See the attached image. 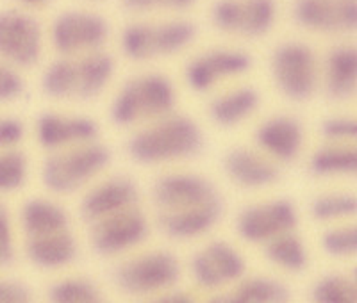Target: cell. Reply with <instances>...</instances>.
Returning <instances> with one entry per match:
<instances>
[{"label": "cell", "mask_w": 357, "mask_h": 303, "mask_svg": "<svg viewBox=\"0 0 357 303\" xmlns=\"http://www.w3.org/2000/svg\"><path fill=\"white\" fill-rule=\"evenodd\" d=\"M321 242H324L325 251L334 257L357 254V225L340 226V228L325 232Z\"/></svg>", "instance_id": "obj_33"}, {"label": "cell", "mask_w": 357, "mask_h": 303, "mask_svg": "<svg viewBox=\"0 0 357 303\" xmlns=\"http://www.w3.org/2000/svg\"><path fill=\"white\" fill-rule=\"evenodd\" d=\"M0 303H33V295L24 283L0 280Z\"/></svg>", "instance_id": "obj_38"}, {"label": "cell", "mask_w": 357, "mask_h": 303, "mask_svg": "<svg viewBox=\"0 0 357 303\" xmlns=\"http://www.w3.org/2000/svg\"><path fill=\"white\" fill-rule=\"evenodd\" d=\"M197 40V25L183 17L130 22L120 34V50L132 63H155L183 54Z\"/></svg>", "instance_id": "obj_5"}, {"label": "cell", "mask_w": 357, "mask_h": 303, "mask_svg": "<svg viewBox=\"0 0 357 303\" xmlns=\"http://www.w3.org/2000/svg\"><path fill=\"white\" fill-rule=\"evenodd\" d=\"M298 216L289 200H264L245 207L238 216V232L250 242L264 244L284 232L295 231Z\"/></svg>", "instance_id": "obj_17"}, {"label": "cell", "mask_w": 357, "mask_h": 303, "mask_svg": "<svg viewBox=\"0 0 357 303\" xmlns=\"http://www.w3.org/2000/svg\"><path fill=\"white\" fill-rule=\"evenodd\" d=\"M162 232L174 239H193L209 232L220 222L223 199L206 175L172 168L152 186Z\"/></svg>", "instance_id": "obj_1"}, {"label": "cell", "mask_w": 357, "mask_h": 303, "mask_svg": "<svg viewBox=\"0 0 357 303\" xmlns=\"http://www.w3.org/2000/svg\"><path fill=\"white\" fill-rule=\"evenodd\" d=\"M145 303H195V302H193L188 295H183V293H168V295L158 296V298Z\"/></svg>", "instance_id": "obj_39"}, {"label": "cell", "mask_w": 357, "mask_h": 303, "mask_svg": "<svg viewBox=\"0 0 357 303\" xmlns=\"http://www.w3.org/2000/svg\"><path fill=\"white\" fill-rule=\"evenodd\" d=\"M320 81L336 100L352 97L357 91V47L341 45L331 50L320 72Z\"/></svg>", "instance_id": "obj_23"}, {"label": "cell", "mask_w": 357, "mask_h": 303, "mask_svg": "<svg viewBox=\"0 0 357 303\" xmlns=\"http://www.w3.org/2000/svg\"><path fill=\"white\" fill-rule=\"evenodd\" d=\"M222 171L234 186L259 191L279 182L280 164L263 154L256 145H236L223 154Z\"/></svg>", "instance_id": "obj_15"}, {"label": "cell", "mask_w": 357, "mask_h": 303, "mask_svg": "<svg viewBox=\"0 0 357 303\" xmlns=\"http://www.w3.org/2000/svg\"><path fill=\"white\" fill-rule=\"evenodd\" d=\"M314 303H357V282L341 275L321 279L312 289Z\"/></svg>", "instance_id": "obj_31"}, {"label": "cell", "mask_w": 357, "mask_h": 303, "mask_svg": "<svg viewBox=\"0 0 357 303\" xmlns=\"http://www.w3.org/2000/svg\"><path fill=\"white\" fill-rule=\"evenodd\" d=\"M111 152L100 139L45 154L40 177L52 194H75L88 189L95 180L106 175Z\"/></svg>", "instance_id": "obj_6"}, {"label": "cell", "mask_w": 357, "mask_h": 303, "mask_svg": "<svg viewBox=\"0 0 357 303\" xmlns=\"http://www.w3.org/2000/svg\"><path fill=\"white\" fill-rule=\"evenodd\" d=\"M254 145L277 164L296 161L305 145L304 125L288 113L264 116L254 130Z\"/></svg>", "instance_id": "obj_16"}, {"label": "cell", "mask_w": 357, "mask_h": 303, "mask_svg": "<svg viewBox=\"0 0 357 303\" xmlns=\"http://www.w3.org/2000/svg\"><path fill=\"white\" fill-rule=\"evenodd\" d=\"M293 20L312 33L357 31V0H295Z\"/></svg>", "instance_id": "obj_20"}, {"label": "cell", "mask_w": 357, "mask_h": 303, "mask_svg": "<svg viewBox=\"0 0 357 303\" xmlns=\"http://www.w3.org/2000/svg\"><path fill=\"white\" fill-rule=\"evenodd\" d=\"M263 97L256 86L236 82L209 97L207 116L218 129L232 130L250 123L259 114Z\"/></svg>", "instance_id": "obj_19"}, {"label": "cell", "mask_w": 357, "mask_h": 303, "mask_svg": "<svg viewBox=\"0 0 357 303\" xmlns=\"http://www.w3.org/2000/svg\"><path fill=\"white\" fill-rule=\"evenodd\" d=\"M199 0H122V6L136 15H165L178 17L197 6Z\"/></svg>", "instance_id": "obj_32"}, {"label": "cell", "mask_w": 357, "mask_h": 303, "mask_svg": "<svg viewBox=\"0 0 357 303\" xmlns=\"http://www.w3.org/2000/svg\"><path fill=\"white\" fill-rule=\"evenodd\" d=\"M177 111V86L161 72H142L126 79L109 100V120L126 130Z\"/></svg>", "instance_id": "obj_4"}, {"label": "cell", "mask_w": 357, "mask_h": 303, "mask_svg": "<svg viewBox=\"0 0 357 303\" xmlns=\"http://www.w3.org/2000/svg\"><path fill=\"white\" fill-rule=\"evenodd\" d=\"M311 212L318 222L350 218L357 215V196L349 193L321 194L312 202Z\"/></svg>", "instance_id": "obj_30"}, {"label": "cell", "mask_w": 357, "mask_h": 303, "mask_svg": "<svg viewBox=\"0 0 357 303\" xmlns=\"http://www.w3.org/2000/svg\"><path fill=\"white\" fill-rule=\"evenodd\" d=\"M264 251L270 263L288 271H301L307 264L304 242L295 234V231L284 232L264 242Z\"/></svg>", "instance_id": "obj_27"}, {"label": "cell", "mask_w": 357, "mask_h": 303, "mask_svg": "<svg viewBox=\"0 0 357 303\" xmlns=\"http://www.w3.org/2000/svg\"><path fill=\"white\" fill-rule=\"evenodd\" d=\"M25 134V125L17 116H0V150L22 146Z\"/></svg>", "instance_id": "obj_36"}, {"label": "cell", "mask_w": 357, "mask_h": 303, "mask_svg": "<svg viewBox=\"0 0 357 303\" xmlns=\"http://www.w3.org/2000/svg\"><path fill=\"white\" fill-rule=\"evenodd\" d=\"M25 82L20 70L0 61V105L13 104L24 95Z\"/></svg>", "instance_id": "obj_35"}, {"label": "cell", "mask_w": 357, "mask_h": 303, "mask_svg": "<svg viewBox=\"0 0 357 303\" xmlns=\"http://www.w3.org/2000/svg\"><path fill=\"white\" fill-rule=\"evenodd\" d=\"M139 203L138 184L127 175H102L86 191H82L81 216L93 223Z\"/></svg>", "instance_id": "obj_18"}, {"label": "cell", "mask_w": 357, "mask_h": 303, "mask_svg": "<svg viewBox=\"0 0 357 303\" xmlns=\"http://www.w3.org/2000/svg\"><path fill=\"white\" fill-rule=\"evenodd\" d=\"M111 27L106 17L91 9H66L54 18L49 40L57 56L104 52Z\"/></svg>", "instance_id": "obj_9"}, {"label": "cell", "mask_w": 357, "mask_h": 303, "mask_svg": "<svg viewBox=\"0 0 357 303\" xmlns=\"http://www.w3.org/2000/svg\"><path fill=\"white\" fill-rule=\"evenodd\" d=\"M252 65L254 59L247 50L213 47L188 61L184 66V82L193 93L211 97L220 89L243 81Z\"/></svg>", "instance_id": "obj_7"}, {"label": "cell", "mask_w": 357, "mask_h": 303, "mask_svg": "<svg viewBox=\"0 0 357 303\" xmlns=\"http://www.w3.org/2000/svg\"><path fill=\"white\" fill-rule=\"evenodd\" d=\"M15 257V241H13V226L9 212L0 203V267L8 266Z\"/></svg>", "instance_id": "obj_37"}, {"label": "cell", "mask_w": 357, "mask_h": 303, "mask_svg": "<svg viewBox=\"0 0 357 303\" xmlns=\"http://www.w3.org/2000/svg\"><path fill=\"white\" fill-rule=\"evenodd\" d=\"M277 0H216L211 24L216 31L240 40H261L277 24Z\"/></svg>", "instance_id": "obj_11"}, {"label": "cell", "mask_w": 357, "mask_h": 303, "mask_svg": "<svg viewBox=\"0 0 357 303\" xmlns=\"http://www.w3.org/2000/svg\"><path fill=\"white\" fill-rule=\"evenodd\" d=\"M17 2L25 9H36V8H43V6L50 4L52 0H17Z\"/></svg>", "instance_id": "obj_40"}, {"label": "cell", "mask_w": 357, "mask_h": 303, "mask_svg": "<svg viewBox=\"0 0 357 303\" xmlns=\"http://www.w3.org/2000/svg\"><path fill=\"white\" fill-rule=\"evenodd\" d=\"M204 148V130L188 114L174 113L132 130L127 154L145 168H175Z\"/></svg>", "instance_id": "obj_2"}, {"label": "cell", "mask_w": 357, "mask_h": 303, "mask_svg": "<svg viewBox=\"0 0 357 303\" xmlns=\"http://www.w3.org/2000/svg\"><path fill=\"white\" fill-rule=\"evenodd\" d=\"M34 138L45 154L100 139L98 123L93 118L68 109H50L41 113L34 121Z\"/></svg>", "instance_id": "obj_13"}, {"label": "cell", "mask_w": 357, "mask_h": 303, "mask_svg": "<svg viewBox=\"0 0 357 303\" xmlns=\"http://www.w3.org/2000/svg\"><path fill=\"white\" fill-rule=\"evenodd\" d=\"M245 273V259L225 241L209 242L191 261V275L204 289H220L238 282Z\"/></svg>", "instance_id": "obj_21"}, {"label": "cell", "mask_w": 357, "mask_h": 303, "mask_svg": "<svg viewBox=\"0 0 357 303\" xmlns=\"http://www.w3.org/2000/svg\"><path fill=\"white\" fill-rule=\"evenodd\" d=\"M321 136L329 143H357V118L331 116L321 123Z\"/></svg>", "instance_id": "obj_34"}, {"label": "cell", "mask_w": 357, "mask_h": 303, "mask_svg": "<svg viewBox=\"0 0 357 303\" xmlns=\"http://www.w3.org/2000/svg\"><path fill=\"white\" fill-rule=\"evenodd\" d=\"M354 280H356V282H357V270H356V273H354Z\"/></svg>", "instance_id": "obj_41"}, {"label": "cell", "mask_w": 357, "mask_h": 303, "mask_svg": "<svg viewBox=\"0 0 357 303\" xmlns=\"http://www.w3.org/2000/svg\"><path fill=\"white\" fill-rule=\"evenodd\" d=\"M320 65L314 50L302 41H282L270 56V77L284 98L304 102L320 84Z\"/></svg>", "instance_id": "obj_8"}, {"label": "cell", "mask_w": 357, "mask_h": 303, "mask_svg": "<svg viewBox=\"0 0 357 303\" xmlns=\"http://www.w3.org/2000/svg\"><path fill=\"white\" fill-rule=\"evenodd\" d=\"M20 223L25 238L70 228L68 212L50 199H31L20 210Z\"/></svg>", "instance_id": "obj_24"}, {"label": "cell", "mask_w": 357, "mask_h": 303, "mask_svg": "<svg viewBox=\"0 0 357 303\" xmlns=\"http://www.w3.org/2000/svg\"><path fill=\"white\" fill-rule=\"evenodd\" d=\"M31 175V159L22 146L0 150V194L20 191Z\"/></svg>", "instance_id": "obj_28"}, {"label": "cell", "mask_w": 357, "mask_h": 303, "mask_svg": "<svg viewBox=\"0 0 357 303\" xmlns=\"http://www.w3.org/2000/svg\"><path fill=\"white\" fill-rule=\"evenodd\" d=\"M116 72L113 57L104 52L57 56L41 73V89L50 100L86 104L106 93Z\"/></svg>", "instance_id": "obj_3"}, {"label": "cell", "mask_w": 357, "mask_h": 303, "mask_svg": "<svg viewBox=\"0 0 357 303\" xmlns=\"http://www.w3.org/2000/svg\"><path fill=\"white\" fill-rule=\"evenodd\" d=\"M25 251L29 261L43 270H57L77 257V241L72 231L49 232V234L25 238Z\"/></svg>", "instance_id": "obj_22"}, {"label": "cell", "mask_w": 357, "mask_h": 303, "mask_svg": "<svg viewBox=\"0 0 357 303\" xmlns=\"http://www.w3.org/2000/svg\"><path fill=\"white\" fill-rule=\"evenodd\" d=\"M149 235V222L139 205L89 223V242L97 254L118 255L138 247Z\"/></svg>", "instance_id": "obj_14"}, {"label": "cell", "mask_w": 357, "mask_h": 303, "mask_svg": "<svg viewBox=\"0 0 357 303\" xmlns=\"http://www.w3.org/2000/svg\"><path fill=\"white\" fill-rule=\"evenodd\" d=\"M181 277V266L175 255L154 250L126 261L116 270V283L127 295L146 296L168 291Z\"/></svg>", "instance_id": "obj_12"}, {"label": "cell", "mask_w": 357, "mask_h": 303, "mask_svg": "<svg viewBox=\"0 0 357 303\" xmlns=\"http://www.w3.org/2000/svg\"><path fill=\"white\" fill-rule=\"evenodd\" d=\"M50 303H107L100 289L86 279H65L49 289Z\"/></svg>", "instance_id": "obj_29"}, {"label": "cell", "mask_w": 357, "mask_h": 303, "mask_svg": "<svg viewBox=\"0 0 357 303\" xmlns=\"http://www.w3.org/2000/svg\"><path fill=\"white\" fill-rule=\"evenodd\" d=\"M43 25L27 9L0 11V61L17 70L34 68L45 52Z\"/></svg>", "instance_id": "obj_10"}, {"label": "cell", "mask_w": 357, "mask_h": 303, "mask_svg": "<svg viewBox=\"0 0 357 303\" xmlns=\"http://www.w3.org/2000/svg\"><path fill=\"white\" fill-rule=\"evenodd\" d=\"M309 168L318 177L357 175V143H329L312 154Z\"/></svg>", "instance_id": "obj_25"}, {"label": "cell", "mask_w": 357, "mask_h": 303, "mask_svg": "<svg viewBox=\"0 0 357 303\" xmlns=\"http://www.w3.org/2000/svg\"><path fill=\"white\" fill-rule=\"evenodd\" d=\"M288 298L289 293L282 283L256 277L236 283L229 291L215 296L209 303H286Z\"/></svg>", "instance_id": "obj_26"}]
</instances>
